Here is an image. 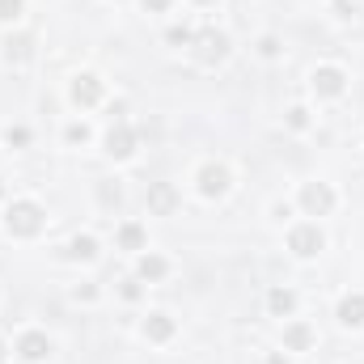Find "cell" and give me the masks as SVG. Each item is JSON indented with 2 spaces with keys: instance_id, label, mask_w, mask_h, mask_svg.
Returning <instances> with one entry per match:
<instances>
[{
  "instance_id": "5b68a950",
  "label": "cell",
  "mask_w": 364,
  "mask_h": 364,
  "mask_svg": "<svg viewBox=\"0 0 364 364\" xmlns=\"http://www.w3.org/2000/svg\"><path fill=\"white\" fill-rule=\"evenodd\" d=\"M199 195L203 199H225L229 191H233V170L225 166V161H208V166H199Z\"/></svg>"
},
{
  "instance_id": "7a4b0ae2",
  "label": "cell",
  "mask_w": 364,
  "mask_h": 364,
  "mask_svg": "<svg viewBox=\"0 0 364 364\" xmlns=\"http://www.w3.org/2000/svg\"><path fill=\"white\" fill-rule=\"evenodd\" d=\"M4 229H9L13 237H38V233L47 229L43 203H34V199H9V208H4Z\"/></svg>"
},
{
  "instance_id": "7c38bea8",
  "label": "cell",
  "mask_w": 364,
  "mask_h": 364,
  "mask_svg": "<svg viewBox=\"0 0 364 364\" xmlns=\"http://www.w3.org/2000/svg\"><path fill=\"white\" fill-rule=\"evenodd\" d=\"M114 242H119V250H132V255H144L149 250V233H144L140 220H123L114 229Z\"/></svg>"
},
{
  "instance_id": "5bb4252c",
  "label": "cell",
  "mask_w": 364,
  "mask_h": 364,
  "mask_svg": "<svg viewBox=\"0 0 364 364\" xmlns=\"http://www.w3.org/2000/svg\"><path fill=\"white\" fill-rule=\"evenodd\" d=\"M314 326L309 322H301V318H292L288 326H284V352H309L314 348Z\"/></svg>"
},
{
  "instance_id": "d6986e66",
  "label": "cell",
  "mask_w": 364,
  "mask_h": 364,
  "mask_svg": "<svg viewBox=\"0 0 364 364\" xmlns=\"http://www.w3.org/2000/svg\"><path fill=\"white\" fill-rule=\"evenodd\" d=\"M191 38H195V26H186V21L166 30V43H170V47H191Z\"/></svg>"
},
{
  "instance_id": "f1b7e54d",
  "label": "cell",
  "mask_w": 364,
  "mask_h": 364,
  "mask_svg": "<svg viewBox=\"0 0 364 364\" xmlns=\"http://www.w3.org/2000/svg\"><path fill=\"white\" fill-rule=\"evenodd\" d=\"M267 364H288V360H284V356H272V360H267Z\"/></svg>"
},
{
  "instance_id": "e0dca14e",
  "label": "cell",
  "mask_w": 364,
  "mask_h": 364,
  "mask_svg": "<svg viewBox=\"0 0 364 364\" xmlns=\"http://www.w3.org/2000/svg\"><path fill=\"white\" fill-rule=\"evenodd\" d=\"M64 259H68V263H93V259H97V237H93V233H77V237L64 246Z\"/></svg>"
},
{
  "instance_id": "7402d4cb",
  "label": "cell",
  "mask_w": 364,
  "mask_h": 364,
  "mask_svg": "<svg viewBox=\"0 0 364 364\" xmlns=\"http://www.w3.org/2000/svg\"><path fill=\"white\" fill-rule=\"evenodd\" d=\"M64 140H68V144H90V127H85V123H68V127H64Z\"/></svg>"
},
{
  "instance_id": "8fae6325",
  "label": "cell",
  "mask_w": 364,
  "mask_h": 364,
  "mask_svg": "<svg viewBox=\"0 0 364 364\" xmlns=\"http://www.w3.org/2000/svg\"><path fill=\"white\" fill-rule=\"evenodd\" d=\"M30 60H34V34H9L4 38V64L26 68Z\"/></svg>"
},
{
  "instance_id": "4316f807",
  "label": "cell",
  "mask_w": 364,
  "mask_h": 364,
  "mask_svg": "<svg viewBox=\"0 0 364 364\" xmlns=\"http://www.w3.org/2000/svg\"><path fill=\"white\" fill-rule=\"evenodd\" d=\"M140 4H144V13H170L174 0H140Z\"/></svg>"
},
{
  "instance_id": "2e32d148",
  "label": "cell",
  "mask_w": 364,
  "mask_h": 364,
  "mask_svg": "<svg viewBox=\"0 0 364 364\" xmlns=\"http://www.w3.org/2000/svg\"><path fill=\"white\" fill-rule=\"evenodd\" d=\"M136 275H140L144 284H157V279H166V275H170V259H166V255L144 250V255H140V263H136Z\"/></svg>"
},
{
  "instance_id": "1f68e13d",
  "label": "cell",
  "mask_w": 364,
  "mask_h": 364,
  "mask_svg": "<svg viewBox=\"0 0 364 364\" xmlns=\"http://www.w3.org/2000/svg\"><path fill=\"white\" fill-rule=\"evenodd\" d=\"M0 195H4V186H0Z\"/></svg>"
},
{
  "instance_id": "f546056e",
  "label": "cell",
  "mask_w": 364,
  "mask_h": 364,
  "mask_svg": "<svg viewBox=\"0 0 364 364\" xmlns=\"http://www.w3.org/2000/svg\"><path fill=\"white\" fill-rule=\"evenodd\" d=\"M4 356H9V352H4V339H0V364H4Z\"/></svg>"
},
{
  "instance_id": "3957f363",
  "label": "cell",
  "mask_w": 364,
  "mask_h": 364,
  "mask_svg": "<svg viewBox=\"0 0 364 364\" xmlns=\"http://www.w3.org/2000/svg\"><path fill=\"white\" fill-rule=\"evenodd\" d=\"M296 203L305 208V216H331V212L339 208V195H335L331 182H301Z\"/></svg>"
},
{
  "instance_id": "9a60e30c",
  "label": "cell",
  "mask_w": 364,
  "mask_h": 364,
  "mask_svg": "<svg viewBox=\"0 0 364 364\" xmlns=\"http://www.w3.org/2000/svg\"><path fill=\"white\" fill-rule=\"evenodd\" d=\"M335 318H339V326H348V331H360V326H364V292H348V296L339 301Z\"/></svg>"
},
{
  "instance_id": "ac0fdd59",
  "label": "cell",
  "mask_w": 364,
  "mask_h": 364,
  "mask_svg": "<svg viewBox=\"0 0 364 364\" xmlns=\"http://www.w3.org/2000/svg\"><path fill=\"white\" fill-rule=\"evenodd\" d=\"M267 309H272V318H292L296 314V292L292 288H272L267 292Z\"/></svg>"
},
{
  "instance_id": "44dd1931",
  "label": "cell",
  "mask_w": 364,
  "mask_h": 364,
  "mask_svg": "<svg viewBox=\"0 0 364 364\" xmlns=\"http://www.w3.org/2000/svg\"><path fill=\"white\" fill-rule=\"evenodd\" d=\"M259 55H263V60H279V55H284V47H279L275 34H263V38H259Z\"/></svg>"
},
{
  "instance_id": "30bf717a",
  "label": "cell",
  "mask_w": 364,
  "mask_h": 364,
  "mask_svg": "<svg viewBox=\"0 0 364 364\" xmlns=\"http://www.w3.org/2000/svg\"><path fill=\"white\" fill-rule=\"evenodd\" d=\"M17 356L26 364H43L51 356V339H47V331H26L21 339H17Z\"/></svg>"
},
{
  "instance_id": "52a82bcc",
  "label": "cell",
  "mask_w": 364,
  "mask_h": 364,
  "mask_svg": "<svg viewBox=\"0 0 364 364\" xmlns=\"http://www.w3.org/2000/svg\"><path fill=\"white\" fill-rule=\"evenodd\" d=\"M68 97H73L81 110H90V106H97V102L106 97V85H102V77H97V73H77V77H73V85H68Z\"/></svg>"
},
{
  "instance_id": "d4e9b609",
  "label": "cell",
  "mask_w": 364,
  "mask_h": 364,
  "mask_svg": "<svg viewBox=\"0 0 364 364\" xmlns=\"http://www.w3.org/2000/svg\"><path fill=\"white\" fill-rule=\"evenodd\" d=\"M288 127H292V132H305V127H309V110H305V106H292V110H288Z\"/></svg>"
},
{
  "instance_id": "ffe728a7",
  "label": "cell",
  "mask_w": 364,
  "mask_h": 364,
  "mask_svg": "<svg viewBox=\"0 0 364 364\" xmlns=\"http://www.w3.org/2000/svg\"><path fill=\"white\" fill-rule=\"evenodd\" d=\"M119 296H123V301H140V296H144V279H140V275L123 279V284H119Z\"/></svg>"
},
{
  "instance_id": "9c48e42d",
  "label": "cell",
  "mask_w": 364,
  "mask_h": 364,
  "mask_svg": "<svg viewBox=\"0 0 364 364\" xmlns=\"http://www.w3.org/2000/svg\"><path fill=\"white\" fill-rule=\"evenodd\" d=\"M149 216H174L178 212V186L174 182H149Z\"/></svg>"
},
{
  "instance_id": "ba28073f",
  "label": "cell",
  "mask_w": 364,
  "mask_h": 364,
  "mask_svg": "<svg viewBox=\"0 0 364 364\" xmlns=\"http://www.w3.org/2000/svg\"><path fill=\"white\" fill-rule=\"evenodd\" d=\"M136 149H140V136H136V127H127V123H114V127L106 132V153H110L114 161H132V157H136Z\"/></svg>"
},
{
  "instance_id": "cb8c5ba5",
  "label": "cell",
  "mask_w": 364,
  "mask_h": 364,
  "mask_svg": "<svg viewBox=\"0 0 364 364\" xmlns=\"http://www.w3.org/2000/svg\"><path fill=\"white\" fill-rule=\"evenodd\" d=\"M26 13V0H0V21H17Z\"/></svg>"
},
{
  "instance_id": "8992f818",
  "label": "cell",
  "mask_w": 364,
  "mask_h": 364,
  "mask_svg": "<svg viewBox=\"0 0 364 364\" xmlns=\"http://www.w3.org/2000/svg\"><path fill=\"white\" fill-rule=\"evenodd\" d=\"M309 85H314L318 97L335 102V97H343V93H348V73H343L339 64H318V68L309 73Z\"/></svg>"
},
{
  "instance_id": "4dcf8cb0",
  "label": "cell",
  "mask_w": 364,
  "mask_h": 364,
  "mask_svg": "<svg viewBox=\"0 0 364 364\" xmlns=\"http://www.w3.org/2000/svg\"><path fill=\"white\" fill-rule=\"evenodd\" d=\"M195 4H216V0H195Z\"/></svg>"
},
{
  "instance_id": "277c9868",
  "label": "cell",
  "mask_w": 364,
  "mask_h": 364,
  "mask_svg": "<svg viewBox=\"0 0 364 364\" xmlns=\"http://www.w3.org/2000/svg\"><path fill=\"white\" fill-rule=\"evenodd\" d=\"M288 250H292L296 259H318V255L326 250V237H322L318 220H301V225H292V229H288Z\"/></svg>"
},
{
  "instance_id": "484cf974",
  "label": "cell",
  "mask_w": 364,
  "mask_h": 364,
  "mask_svg": "<svg viewBox=\"0 0 364 364\" xmlns=\"http://www.w3.org/2000/svg\"><path fill=\"white\" fill-rule=\"evenodd\" d=\"M97 199H102L106 208H110V203L119 208V199H123V191H119V186H110V182H102V186H97Z\"/></svg>"
},
{
  "instance_id": "4fadbf2b",
  "label": "cell",
  "mask_w": 364,
  "mask_h": 364,
  "mask_svg": "<svg viewBox=\"0 0 364 364\" xmlns=\"http://www.w3.org/2000/svg\"><path fill=\"white\" fill-rule=\"evenodd\" d=\"M174 335H178V322H174L170 314H161V309H157V314H149V318H144V339H149V343H170Z\"/></svg>"
},
{
  "instance_id": "6da1fadb",
  "label": "cell",
  "mask_w": 364,
  "mask_h": 364,
  "mask_svg": "<svg viewBox=\"0 0 364 364\" xmlns=\"http://www.w3.org/2000/svg\"><path fill=\"white\" fill-rule=\"evenodd\" d=\"M191 55H195L203 68H220V64L233 55V38H229V30H220V26H199L195 38H191Z\"/></svg>"
},
{
  "instance_id": "83f0119b",
  "label": "cell",
  "mask_w": 364,
  "mask_h": 364,
  "mask_svg": "<svg viewBox=\"0 0 364 364\" xmlns=\"http://www.w3.org/2000/svg\"><path fill=\"white\" fill-rule=\"evenodd\" d=\"M77 296H81V301H97V284H81Z\"/></svg>"
},
{
  "instance_id": "603a6c76",
  "label": "cell",
  "mask_w": 364,
  "mask_h": 364,
  "mask_svg": "<svg viewBox=\"0 0 364 364\" xmlns=\"http://www.w3.org/2000/svg\"><path fill=\"white\" fill-rule=\"evenodd\" d=\"M4 144H9V149H26V144H30V127H9V132H4Z\"/></svg>"
}]
</instances>
